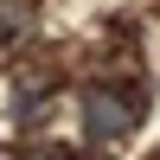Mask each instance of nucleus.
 Masks as SVG:
<instances>
[{"label":"nucleus","instance_id":"f257e3e1","mask_svg":"<svg viewBox=\"0 0 160 160\" xmlns=\"http://www.w3.org/2000/svg\"><path fill=\"white\" fill-rule=\"evenodd\" d=\"M154 109V90L148 77H109V83H90L83 90V135L90 141H128Z\"/></svg>","mask_w":160,"mask_h":160},{"label":"nucleus","instance_id":"f03ea898","mask_svg":"<svg viewBox=\"0 0 160 160\" xmlns=\"http://www.w3.org/2000/svg\"><path fill=\"white\" fill-rule=\"evenodd\" d=\"M26 160H71L64 148H38V154H26Z\"/></svg>","mask_w":160,"mask_h":160}]
</instances>
